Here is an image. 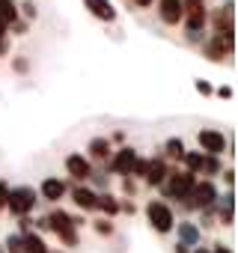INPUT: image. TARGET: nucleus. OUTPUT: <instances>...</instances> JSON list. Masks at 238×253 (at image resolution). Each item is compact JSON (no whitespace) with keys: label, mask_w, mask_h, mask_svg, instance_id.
<instances>
[{"label":"nucleus","mask_w":238,"mask_h":253,"mask_svg":"<svg viewBox=\"0 0 238 253\" xmlns=\"http://www.w3.org/2000/svg\"><path fill=\"white\" fill-rule=\"evenodd\" d=\"M45 229H54L66 244H78V223L80 220H75V217H69L66 211H51L45 220H39Z\"/></svg>","instance_id":"obj_1"},{"label":"nucleus","mask_w":238,"mask_h":253,"mask_svg":"<svg viewBox=\"0 0 238 253\" xmlns=\"http://www.w3.org/2000/svg\"><path fill=\"white\" fill-rule=\"evenodd\" d=\"M36 206V191L30 185H18V188H9V197H6V209L15 214V217H24L30 214V209Z\"/></svg>","instance_id":"obj_2"},{"label":"nucleus","mask_w":238,"mask_h":253,"mask_svg":"<svg viewBox=\"0 0 238 253\" xmlns=\"http://www.w3.org/2000/svg\"><path fill=\"white\" fill-rule=\"evenodd\" d=\"M182 15H188V36L191 39H199L202 27H205V3L202 0H182Z\"/></svg>","instance_id":"obj_3"},{"label":"nucleus","mask_w":238,"mask_h":253,"mask_svg":"<svg viewBox=\"0 0 238 253\" xmlns=\"http://www.w3.org/2000/svg\"><path fill=\"white\" fill-rule=\"evenodd\" d=\"M146 217H149V223L158 229V232H170L173 229V209L167 206V203H161V200H152L149 206H146Z\"/></svg>","instance_id":"obj_4"},{"label":"nucleus","mask_w":238,"mask_h":253,"mask_svg":"<svg viewBox=\"0 0 238 253\" xmlns=\"http://www.w3.org/2000/svg\"><path fill=\"white\" fill-rule=\"evenodd\" d=\"M214 200H217V188H214L211 182H197V185L191 188V194H188L185 203H188L191 209H211Z\"/></svg>","instance_id":"obj_5"},{"label":"nucleus","mask_w":238,"mask_h":253,"mask_svg":"<svg viewBox=\"0 0 238 253\" xmlns=\"http://www.w3.org/2000/svg\"><path fill=\"white\" fill-rule=\"evenodd\" d=\"M197 185V176L194 173H188V170H182V173H173L170 176V185H167V194L170 197H176V200H188V194H191V188Z\"/></svg>","instance_id":"obj_6"},{"label":"nucleus","mask_w":238,"mask_h":253,"mask_svg":"<svg viewBox=\"0 0 238 253\" xmlns=\"http://www.w3.org/2000/svg\"><path fill=\"white\" fill-rule=\"evenodd\" d=\"M197 143H199L202 152H208V155H220V152L226 149V137H223L217 128H202V131L197 134Z\"/></svg>","instance_id":"obj_7"},{"label":"nucleus","mask_w":238,"mask_h":253,"mask_svg":"<svg viewBox=\"0 0 238 253\" xmlns=\"http://www.w3.org/2000/svg\"><path fill=\"white\" fill-rule=\"evenodd\" d=\"M134 161H137V149L125 146V149H119V152L113 155L110 167H113V170H116L119 176H131V170H134Z\"/></svg>","instance_id":"obj_8"},{"label":"nucleus","mask_w":238,"mask_h":253,"mask_svg":"<svg viewBox=\"0 0 238 253\" xmlns=\"http://www.w3.org/2000/svg\"><path fill=\"white\" fill-rule=\"evenodd\" d=\"M232 48H235V39L214 36V39L205 45V57H208V60H223V54H232Z\"/></svg>","instance_id":"obj_9"},{"label":"nucleus","mask_w":238,"mask_h":253,"mask_svg":"<svg viewBox=\"0 0 238 253\" xmlns=\"http://www.w3.org/2000/svg\"><path fill=\"white\" fill-rule=\"evenodd\" d=\"M83 3L98 21H116V9H113L110 0H83Z\"/></svg>","instance_id":"obj_10"},{"label":"nucleus","mask_w":238,"mask_h":253,"mask_svg":"<svg viewBox=\"0 0 238 253\" xmlns=\"http://www.w3.org/2000/svg\"><path fill=\"white\" fill-rule=\"evenodd\" d=\"M158 12H161V21L170 24V27L185 18V15H182V0H161V9H158Z\"/></svg>","instance_id":"obj_11"},{"label":"nucleus","mask_w":238,"mask_h":253,"mask_svg":"<svg viewBox=\"0 0 238 253\" xmlns=\"http://www.w3.org/2000/svg\"><path fill=\"white\" fill-rule=\"evenodd\" d=\"M66 170H69V176H75L78 182H80V179H89V173H92V167H89V161H86L83 155H69V158H66Z\"/></svg>","instance_id":"obj_12"},{"label":"nucleus","mask_w":238,"mask_h":253,"mask_svg":"<svg viewBox=\"0 0 238 253\" xmlns=\"http://www.w3.org/2000/svg\"><path fill=\"white\" fill-rule=\"evenodd\" d=\"M167 176H170V173H167V161H164V158H155V161H149L143 182H149V185H161Z\"/></svg>","instance_id":"obj_13"},{"label":"nucleus","mask_w":238,"mask_h":253,"mask_svg":"<svg viewBox=\"0 0 238 253\" xmlns=\"http://www.w3.org/2000/svg\"><path fill=\"white\" fill-rule=\"evenodd\" d=\"M176 229H179V244H185V247H197V244H199V229H197V223H179Z\"/></svg>","instance_id":"obj_14"},{"label":"nucleus","mask_w":238,"mask_h":253,"mask_svg":"<svg viewBox=\"0 0 238 253\" xmlns=\"http://www.w3.org/2000/svg\"><path fill=\"white\" fill-rule=\"evenodd\" d=\"M39 191H42V197H45V200H51V203H54V200H60V197L66 194V185H63L60 179H45Z\"/></svg>","instance_id":"obj_15"},{"label":"nucleus","mask_w":238,"mask_h":253,"mask_svg":"<svg viewBox=\"0 0 238 253\" xmlns=\"http://www.w3.org/2000/svg\"><path fill=\"white\" fill-rule=\"evenodd\" d=\"M72 197H75L78 209H86V211H89V209H95V194H92L89 188H75V194H72Z\"/></svg>","instance_id":"obj_16"},{"label":"nucleus","mask_w":238,"mask_h":253,"mask_svg":"<svg viewBox=\"0 0 238 253\" xmlns=\"http://www.w3.org/2000/svg\"><path fill=\"white\" fill-rule=\"evenodd\" d=\"M21 238H24V250H27V253H48V244H45L36 232H24Z\"/></svg>","instance_id":"obj_17"},{"label":"nucleus","mask_w":238,"mask_h":253,"mask_svg":"<svg viewBox=\"0 0 238 253\" xmlns=\"http://www.w3.org/2000/svg\"><path fill=\"white\" fill-rule=\"evenodd\" d=\"M0 21H3L6 27L18 21V6L12 3V0H0Z\"/></svg>","instance_id":"obj_18"},{"label":"nucleus","mask_w":238,"mask_h":253,"mask_svg":"<svg viewBox=\"0 0 238 253\" xmlns=\"http://www.w3.org/2000/svg\"><path fill=\"white\" fill-rule=\"evenodd\" d=\"M89 155H92L95 161H104V158L110 155V143H107L104 137H95V140H89Z\"/></svg>","instance_id":"obj_19"},{"label":"nucleus","mask_w":238,"mask_h":253,"mask_svg":"<svg viewBox=\"0 0 238 253\" xmlns=\"http://www.w3.org/2000/svg\"><path fill=\"white\" fill-rule=\"evenodd\" d=\"M95 209H101L104 214H116L119 211V203L110 194H101V197H95Z\"/></svg>","instance_id":"obj_20"},{"label":"nucleus","mask_w":238,"mask_h":253,"mask_svg":"<svg viewBox=\"0 0 238 253\" xmlns=\"http://www.w3.org/2000/svg\"><path fill=\"white\" fill-rule=\"evenodd\" d=\"M182 158H185V164H188V173H199V170H202V164H205V158H202V155H197V152H185Z\"/></svg>","instance_id":"obj_21"},{"label":"nucleus","mask_w":238,"mask_h":253,"mask_svg":"<svg viewBox=\"0 0 238 253\" xmlns=\"http://www.w3.org/2000/svg\"><path fill=\"white\" fill-rule=\"evenodd\" d=\"M167 158H182L185 155V146H182V140L179 137H173V140H167Z\"/></svg>","instance_id":"obj_22"},{"label":"nucleus","mask_w":238,"mask_h":253,"mask_svg":"<svg viewBox=\"0 0 238 253\" xmlns=\"http://www.w3.org/2000/svg\"><path fill=\"white\" fill-rule=\"evenodd\" d=\"M6 253H27L24 250V238L21 235H9L6 238Z\"/></svg>","instance_id":"obj_23"},{"label":"nucleus","mask_w":238,"mask_h":253,"mask_svg":"<svg viewBox=\"0 0 238 253\" xmlns=\"http://www.w3.org/2000/svg\"><path fill=\"white\" fill-rule=\"evenodd\" d=\"M92 229H95L98 235H110V232H113V223H110V220H95Z\"/></svg>","instance_id":"obj_24"},{"label":"nucleus","mask_w":238,"mask_h":253,"mask_svg":"<svg viewBox=\"0 0 238 253\" xmlns=\"http://www.w3.org/2000/svg\"><path fill=\"white\" fill-rule=\"evenodd\" d=\"M146 167H149V161L137 158V161H134V170H131V176H140V179H143V176H146Z\"/></svg>","instance_id":"obj_25"},{"label":"nucleus","mask_w":238,"mask_h":253,"mask_svg":"<svg viewBox=\"0 0 238 253\" xmlns=\"http://www.w3.org/2000/svg\"><path fill=\"white\" fill-rule=\"evenodd\" d=\"M21 15L33 21V18H36V3H30V0H27V3H21Z\"/></svg>","instance_id":"obj_26"},{"label":"nucleus","mask_w":238,"mask_h":253,"mask_svg":"<svg viewBox=\"0 0 238 253\" xmlns=\"http://www.w3.org/2000/svg\"><path fill=\"white\" fill-rule=\"evenodd\" d=\"M202 170H205V173H217V170H220V164H217V155H211V158L202 164Z\"/></svg>","instance_id":"obj_27"},{"label":"nucleus","mask_w":238,"mask_h":253,"mask_svg":"<svg viewBox=\"0 0 238 253\" xmlns=\"http://www.w3.org/2000/svg\"><path fill=\"white\" fill-rule=\"evenodd\" d=\"M6 197H9V188H6V182H0V209L6 206Z\"/></svg>","instance_id":"obj_28"},{"label":"nucleus","mask_w":238,"mask_h":253,"mask_svg":"<svg viewBox=\"0 0 238 253\" xmlns=\"http://www.w3.org/2000/svg\"><path fill=\"white\" fill-rule=\"evenodd\" d=\"M197 89H199V92H202V95H208V92H211V86H208V84H205V81H197Z\"/></svg>","instance_id":"obj_29"},{"label":"nucleus","mask_w":238,"mask_h":253,"mask_svg":"<svg viewBox=\"0 0 238 253\" xmlns=\"http://www.w3.org/2000/svg\"><path fill=\"white\" fill-rule=\"evenodd\" d=\"M217 95H220V98H232V86H220Z\"/></svg>","instance_id":"obj_30"},{"label":"nucleus","mask_w":238,"mask_h":253,"mask_svg":"<svg viewBox=\"0 0 238 253\" xmlns=\"http://www.w3.org/2000/svg\"><path fill=\"white\" fill-rule=\"evenodd\" d=\"M211 253H232V250H229L226 244H214V250H211Z\"/></svg>","instance_id":"obj_31"},{"label":"nucleus","mask_w":238,"mask_h":253,"mask_svg":"<svg viewBox=\"0 0 238 253\" xmlns=\"http://www.w3.org/2000/svg\"><path fill=\"white\" fill-rule=\"evenodd\" d=\"M15 72H27V63L24 60H15Z\"/></svg>","instance_id":"obj_32"},{"label":"nucleus","mask_w":238,"mask_h":253,"mask_svg":"<svg viewBox=\"0 0 238 253\" xmlns=\"http://www.w3.org/2000/svg\"><path fill=\"white\" fill-rule=\"evenodd\" d=\"M223 179H226V185H232V182H235V173H232V170H226V173H223Z\"/></svg>","instance_id":"obj_33"},{"label":"nucleus","mask_w":238,"mask_h":253,"mask_svg":"<svg viewBox=\"0 0 238 253\" xmlns=\"http://www.w3.org/2000/svg\"><path fill=\"white\" fill-rule=\"evenodd\" d=\"M6 51H9V45H6V42H3V39H0V57H3V54H6Z\"/></svg>","instance_id":"obj_34"},{"label":"nucleus","mask_w":238,"mask_h":253,"mask_svg":"<svg viewBox=\"0 0 238 253\" xmlns=\"http://www.w3.org/2000/svg\"><path fill=\"white\" fill-rule=\"evenodd\" d=\"M3 36H6V24H3V21H0V39H3Z\"/></svg>","instance_id":"obj_35"},{"label":"nucleus","mask_w":238,"mask_h":253,"mask_svg":"<svg viewBox=\"0 0 238 253\" xmlns=\"http://www.w3.org/2000/svg\"><path fill=\"white\" fill-rule=\"evenodd\" d=\"M134 3H137V6H149V3H152V0H134Z\"/></svg>","instance_id":"obj_36"},{"label":"nucleus","mask_w":238,"mask_h":253,"mask_svg":"<svg viewBox=\"0 0 238 253\" xmlns=\"http://www.w3.org/2000/svg\"><path fill=\"white\" fill-rule=\"evenodd\" d=\"M194 253H208V250L205 247H194Z\"/></svg>","instance_id":"obj_37"},{"label":"nucleus","mask_w":238,"mask_h":253,"mask_svg":"<svg viewBox=\"0 0 238 253\" xmlns=\"http://www.w3.org/2000/svg\"><path fill=\"white\" fill-rule=\"evenodd\" d=\"M179 253H188V247H185V244H179Z\"/></svg>","instance_id":"obj_38"},{"label":"nucleus","mask_w":238,"mask_h":253,"mask_svg":"<svg viewBox=\"0 0 238 253\" xmlns=\"http://www.w3.org/2000/svg\"><path fill=\"white\" fill-rule=\"evenodd\" d=\"M0 253H6V250H3V244H0Z\"/></svg>","instance_id":"obj_39"}]
</instances>
